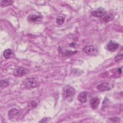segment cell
Instances as JSON below:
<instances>
[{
	"mask_svg": "<svg viewBox=\"0 0 123 123\" xmlns=\"http://www.w3.org/2000/svg\"><path fill=\"white\" fill-rule=\"evenodd\" d=\"M75 93V89L71 86L67 85L62 88V95L65 99H68L74 96Z\"/></svg>",
	"mask_w": 123,
	"mask_h": 123,
	"instance_id": "obj_1",
	"label": "cell"
},
{
	"mask_svg": "<svg viewBox=\"0 0 123 123\" xmlns=\"http://www.w3.org/2000/svg\"><path fill=\"white\" fill-rule=\"evenodd\" d=\"M43 18L42 15L38 12L31 13L27 17V20L30 22H40Z\"/></svg>",
	"mask_w": 123,
	"mask_h": 123,
	"instance_id": "obj_2",
	"label": "cell"
},
{
	"mask_svg": "<svg viewBox=\"0 0 123 123\" xmlns=\"http://www.w3.org/2000/svg\"><path fill=\"white\" fill-rule=\"evenodd\" d=\"M25 86L27 88H33L37 86L36 80L34 78H27L24 82Z\"/></svg>",
	"mask_w": 123,
	"mask_h": 123,
	"instance_id": "obj_3",
	"label": "cell"
},
{
	"mask_svg": "<svg viewBox=\"0 0 123 123\" xmlns=\"http://www.w3.org/2000/svg\"><path fill=\"white\" fill-rule=\"evenodd\" d=\"M83 51L89 55H95L97 53V50L93 46L87 45L83 49Z\"/></svg>",
	"mask_w": 123,
	"mask_h": 123,
	"instance_id": "obj_4",
	"label": "cell"
},
{
	"mask_svg": "<svg viewBox=\"0 0 123 123\" xmlns=\"http://www.w3.org/2000/svg\"><path fill=\"white\" fill-rule=\"evenodd\" d=\"M27 73V71L26 69L23 67H20L14 70L13 74L15 77H21L25 75Z\"/></svg>",
	"mask_w": 123,
	"mask_h": 123,
	"instance_id": "obj_5",
	"label": "cell"
},
{
	"mask_svg": "<svg viewBox=\"0 0 123 123\" xmlns=\"http://www.w3.org/2000/svg\"><path fill=\"white\" fill-rule=\"evenodd\" d=\"M106 13V11L102 8H99L97 10L93 11L91 12V14L93 16L95 17H101L105 15Z\"/></svg>",
	"mask_w": 123,
	"mask_h": 123,
	"instance_id": "obj_6",
	"label": "cell"
},
{
	"mask_svg": "<svg viewBox=\"0 0 123 123\" xmlns=\"http://www.w3.org/2000/svg\"><path fill=\"white\" fill-rule=\"evenodd\" d=\"M97 88L98 90L100 91H104L107 90H109L111 89V85L107 82L102 83L98 85L97 86Z\"/></svg>",
	"mask_w": 123,
	"mask_h": 123,
	"instance_id": "obj_7",
	"label": "cell"
},
{
	"mask_svg": "<svg viewBox=\"0 0 123 123\" xmlns=\"http://www.w3.org/2000/svg\"><path fill=\"white\" fill-rule=\"evenodd\" d=\"M20 114L19 111L15 108L10 110L8 112V116L10 120L16 119Z\"/></svg>",
	"mask_w": 123,
	"mask_h": 123,
	"instance_id": "obj_8",
	"label": "cell"
},
{
	"mask_svg": "<svg viewBox=\"0 0 123 123\" xmlns=\"http://www.w3.org/2000/svg\"><path fill=\"white\" fill-rule=\"evenodd\" d=\"M118 46H119V44L117 43L112 40H111L108 43L107 45V48L108 50H109L110 51L113 52L117 49V48H118Z\"/></svg>",
	"mask_w": 123,
	"mask_h": 123,
	"instance_id": "obj_9",
	"label": "cell"
},
{
	"mask_svg": "<svg viewBox=\"0 0 123 123\" xmlns=\"http://www.w3.org/2000/svg\"><path fill=\"white\" fill-rule=\"evenodd\" d=\"M99 102H100V100L99 98H91L90 100V102H89V104L91 108L94 110L96 109L99 104Z\"/></svg>",
	"mask_w": 123,
	"mask_h": 123,
	"instance_id": "obj_10",
	"label": "cell"
},
{
	"mask_svg": "<svg viewBox=\"0 0 123 123\" xmlns=\"http://www.w3.org/2000/svg\"><path fill=\"white\" fill-rule=\"evenodd\" d=\"M87 93L86 92H82L80 93L77 96L78 100L81 103H85L86 101Z\"/></svg>",
	"mask_w": 123,
	"mask_h": 123,
	"instance_id": "obj_11",
	"label": "cell"
},
{
	"mask_svg": "<svg viewBox=\"0 0 123 123\" xmlns=\"http://www.w3.org/2000/svg\"><path fill=\"white\" fill-rule=\"evenodd\" d=\"M114 18V15L112 13H108L104 15V17L101 18V21L103 23H107L112 20Z\"/></svg>",
	"mask_w": 123,
	"mask_h": 123,
	"instance_id": "obj_12",
	"label": "cell"
},
{
	"mask_svg": "<svg viewBox=\"0 0 123 123\" xmlns=\"http://www.w3.org/2000/svg\"><path fill=\"white\" fill-rule=\"evenodd\" d=\"M13 55V52L10 49H8L5 50L3 52V56L5 59H9L12 57Z\"/></svg>",
	"mask_w": 123,
	"mask_h": 123,
	"instance_id": "obj_13",
	"label": "cell"
},
{
	"mask_svg": "<svg viewBox=\"0 0 123 123\" xmlns=\"http://www.w3.org/2000/svg\"><path fill=\"white\" fill-rule=\"evenodd\" d=\"M13 1L9 0H0V6L2 7H6L9 5H12Z\"/></svg>",
	"mask_w": 123,
	"mask_h": 123,
	"instance_id": "obj_14",
	"label": "cell"
},
{
	"mask_svg": "<svg viewBox=\"0 0 123 123\" xmlns=\"http://www.w3.org/2000/svg\"><path fill=\"white\" fill-rule=\"evenodd\" d=\"M9 85V80L8 79H4L0 81V86L1 87L4 88L8 86Z\"/></svg>",
	"mask_w": 123,
	"mask_h": 123,
	"instance_id": "obj_15",
	"label": "cell"
},
{
	"mask_svg": "<svg viewBox=\"0 0 123 123\" xmlns=\"http://www.w3.org/2000/svg\"><path fill=\"white\" fill-rule=\"evenodd\" d=\"M64 18L62 16H58L56 18V23L59 25H62L64 22Z\"/></svg>",
	"mask_w": 123,
	"mask_h": 123,
	"instance_id": "obj_16",
	"label": "cell"
},
{
	"mask_svg": "<svg viewBox=\"0 0 123 123\" xmlns=\"http://www.w3.org/2000/svg\"><path fill=\"white\" fill-rule=\"evenodd\" d=\"M123 59V54L122 53H118L115 57L114 58V60L116 62H119L120 61H121Z\"/></svg>",
	"mask_w": 123,
	"mask_h": 123,
	"instance_id": "obj_17",
	"label": "cell"
},
{
	"mask_svg": "<svg viewBox=\"0 0 123 123\" xmlns=\"http://www.w3.org/2000/svg\"><path fill=\"white\" fill-rule=\"evenodd\" d=\"M29 105H30L29 106L32 108H35L37 106V103L34 101H31Z\"/></svg>",
	"mask_w": 123,
	"mask_h": 123,
	"instance_id": "obj_18",
	"label": "cell"
}]
</instances>
